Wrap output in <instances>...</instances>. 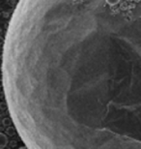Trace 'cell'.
Instances as JSON below:
<instances>
[{
  "label": "cell",
  "instance_id": "1",
  "mask_svg": "<svg viewBox=\"0 0 141 149\" xmlns=\"http://www.w3.org/2000/svg\"><path fill=\"white\" fill-rule=\"evenodd\" d=\"M6 143H7V138H6V136L3 135V134H0V148L4 147Z\"/></svg>",
  "mask_w": 141,
  "mask_h": 149
}]
</instances>
